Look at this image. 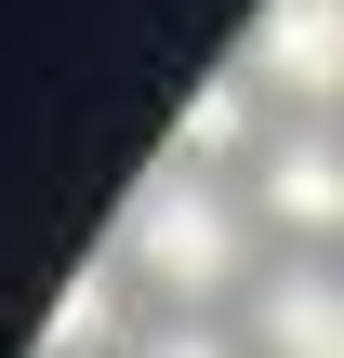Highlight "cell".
<instances>
[{
	"label": "cell",
	"mask_w": 344,
	"mask_h": 358,
	"mask_svg": "<svg viewBox=\"0 0 344 358\" xmlns=\"http://www.w3.org/2000/svg\"><path fill=\"white\" fill-rule=\"evenodd\" d=\"M252 186L239 173H186V159H146V186L119 199V226H106V266L133 279V306L146 319H212L225 292H252L265 266H252Z\"/></svg>",
	"instance_id": "1"
},
{
	"label": "cell",
	"mask_w": 344,
	"mask_h": 358,
	"mask_svg": "<svg viewBox=\"0 0 344 358\" xmlns=\"http://www.w3.org/2000/svg\"><path fill=\"white\" fill-rule=\"evenodd\" d=\"M239 66H252V93H265V106L331 120V106H344V0H252Z\"/></svg>",
	"instance_id": "2"
},
{
	"label": "cell",
	"mask_w": 344,
	"mask_h": 358,
	"mask_svg": "<svg viewBox=\"0 0 344 358\" xmlns=\"http://www.w3.org/2000/svg\"><path fill=\"white\" fill-rule=\"evenodd\" d=\"M252 213L292 252H344V120H278L252 159Z\"/></svg>",
	"instance_id": "3"
},
{
	"label": "cell",
	"mask_w": 344,
	"mask_h": 358,
	"mask_svg": "<svg viewBox=\"0 0 344 358\" xmlns=\"http://www.w3.org/2000/svg\"><path fill=\"white\" fill-rule=\"evenodd\" d=\"M239 332L252 358H344V252H278L239 292Z\"/></svg>",
	"instance_id": "4"
},
{
	"label": "cell",
	"mask_w": 344,
	"mask_h": 358,
	"mask_svg": "<svg viewBox=\"0 0 344 358\" xmlns=\"http://www.w3.org/2000/svg\"><path fill=\"white\" fill-rule=\"evenodd\" d=\"M119 358H252V332L239 319H133Z\"/></svg>",
	"instance_id": "5"
}]
</instances>
